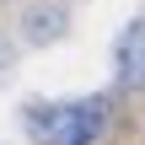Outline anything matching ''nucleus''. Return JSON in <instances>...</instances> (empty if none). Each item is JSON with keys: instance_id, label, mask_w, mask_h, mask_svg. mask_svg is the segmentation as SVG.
Wrapping results in <instances>:
<instances>
[{"instance_id": "20e7f679", "label": "nucleus", "mask_w": 145, "mask_h": 145, "mask_svg": "<svg viewBox=\"0 0 145 145\" xmlns=\"http://www.w3.org/2000/svg\"><path fill=\"white\" fill-rule=\"evenodd\" d=\"M11 65H16V43H11V38L0 32V81L11 75Z\"/></svg>"}, {"instance_id": "7ed1b4c3", "label": "nucleus", "mask_w": 145, "mask_h": 145, "mask_svg": "<svg viewBox=\"0 0 145 145\" xmlns=\"http://www.w3.org/2000/svg\"><path fill=\"white\" fill-rule=\"evenodd\" d=\"M65 32H70V11H65V5L38 0V5L22 11V43H27V48H48V43H59Z\"/></svg>"}, {"instance_id": "f257e3e1", "label": "nucleus", "mask_w": 145, "mask_h": 145, "mask_svg": "<svg viewBox=\"0 0 145 145\" xmlns=\"http://www.w3.org/2000/svg\"><path fill=\"white\" fill-rule=\"evenodd\" d=\"M113 118V102L108 91H91V97H70V102H32L22 108V124L32 145H97L102 129Z\"/></svg>"}, {"instance_id": "f03ea898", "label": "nucleus", "mask_w": 145, "mask_h": 145, "mask_svg": "<svg viewBox=\"0 0 145 145\" xmlns=\"http://www.w3.org/2000/svg\"><path fill=\"white\" fill-rule=\"evenodd\" d=\"M113 75L124 91H145V16L124 22V32L113 43Z\"/></svg>"}]
</instances>
